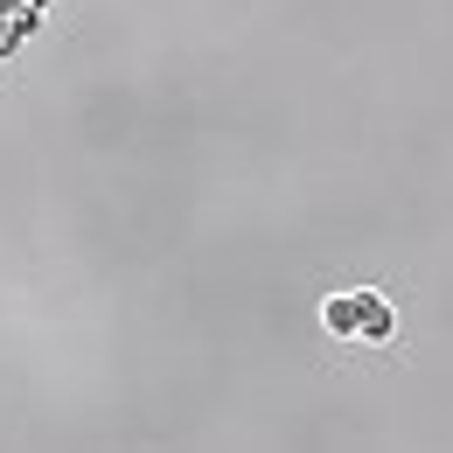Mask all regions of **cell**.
I'll use <instances>...</instances> for the list:
<instances>
[{
    "label": "cell",
    "mask_w": 453,
    "mask_h": 453,
    "mask_svg": "<svg viewBox=\"0 0 453 453\" xmlns=\"http://www.w3.org/2000/svg\"><path fill=\"white\" fill-rule=\"evenodd\" d=\"M321 321H328L335 335H356V342H384V335H391V307H384L370 286H356V293L328 300V307H321Z\"/></svg>",
    "instance_id": "cell-1"
}]
</instances>
